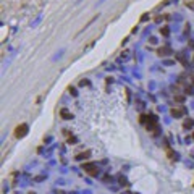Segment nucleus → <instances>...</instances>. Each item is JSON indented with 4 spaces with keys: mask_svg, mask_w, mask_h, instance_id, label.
I'll return each instance as SVG.
<instances>
[{
    "mask_svg": "<svg viewBox=\"0 0 194 194\" xmlns=\"http://www.w3.org/2000/svg\"><path fill=\"white\" fill-rule=\"evenodd\" d=\"M26 133H28V125H19V126H16V129H15L16 138H23Z\"/></svg>",
    "mask_w": 194,
    "mask_h": 194,
    "instance_id": "1",
    "label": "nucleus"
},
{
    "mask_svg": "<svg viewBox=\"0 0 194 194\" xmlns=\"http://www.w3.org/2000/svg\"><path fill=\"white\" fill-rule=\"evenodd\" d=\"M83 168H84V172H87L89 175H97L99 173V170H96V167H94L92 163H84Z\"/></svg>",
    "mask_w": 194,
    "mask_h": 194,
    "instance_id": "2",
    "label": "nucleus"
},
{
    "mask_svg": "<svg viewBox=\"0 0 194 194\" xmlns=\"http://www.w3.org/2000/svg\"><path fill=\"white\" fill-rule=\"evenodd\" d=\"M172 115L176 118H180L181 115H185V108H172Z\"/></svg>",
    "mask_w": 194,
    "mask_h": 194,
    "instance_id": "3",
    "label": "nucleus"
},
{
    "mask_svg": "<svg viewBox=\"0 0 194 194\" xmlns=\"http://www.w3.org/2000/svg\"><path fill=\"white\" fill-rule=\"evenodd\" d=\"M60 113H62V117L65 118V120H70V118H71V113L66 110V108H62V112H60Z\"/></svg>",
    "mask_w": 194,
    "mask_h": 194,
    "instance_id": "4",
    "label": "nucleus"
},
{
    "mask_svg": "<svg viewBox=\"0 0 194 194\" xmlns=\"http://www.w3.org/2000/svg\"><path fill=\"white\" fill-rule=\"evenodd\" d=\"M183 126H185L186 129H188V128H193V126H194V121L191 120V118H188V120L185 121V125H183Z\"/></svg>",
    "mask_w": 194,
    "mask_h": 194,
    "instance_id": "5",
    "label": "nucleus"
},
{
    "mask_svg": "<svg viewBox=\"0 0 194 194\" xmlns=\"http://www.w3.org/2000/svg\"><path fill=\"white\" fill-rule=\"evenodd\" d=\"M89 152H83V154H78L76 155V159H78V160H81V159H89Z\"/></svg>",
    "mask_w": 194,
    "mask_h": 194,
    "instance_id": "6",
    "label": "nucleus"
},
{
    "mask_svg": "<svg viewBox=\"0 0 194 194\" xmlns=\"http://www.w3.org/2000/svg\"><path fill=\"white\" fill-rule=\"evenodd\" d=\"M168 49H159V55H163V57H165V55H168Z\"/></svg>",
    "mask_w": 194,
    "mask_h": 194,
    "instance_id": "7",
    "label": "nucleus"
},
{
    "mask_svg": "<svg viewBox=\"0 0 194 194\" xmlns=\"http://www.w3.org/2000/svg\"><path fill=\"white\" fill-rule=\"evenodd\" d=\"M160 32L163 34V36H168V32H170V31H168V28H167V26H163V28L160 29Z\"/></svg>",
    "mask_w": 194,
    "mask_h": 194,
    "instance_id": "8",
    "label": "nucleus"
},
{
    "mask_svg": "<svg viewBox=\"0 0 194 194\" xmlns=\"http://www.w3.org/2000/svg\"><path fill=\"white\" fill-rule=\"evenodd\" d=\"M193 138H194V134H193Z\"/></svg>",
    "mask_w": 194,
    "mask_h": 194,
    "instance_id": "9",
    "label": "nucleus"
}]
</instances>
